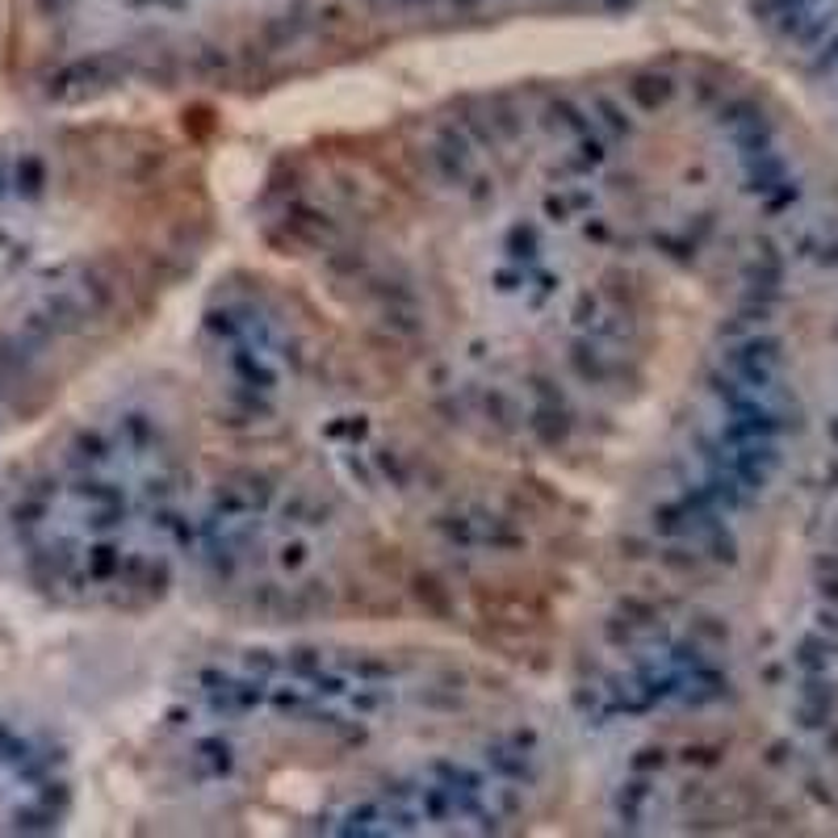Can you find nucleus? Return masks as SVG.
Masks as SVG:
<instances>
[{
  "label": "nucleus",
  "mask_w": 838,
  "mask_h": 838,
  "mask_svg": "<svg viewBox=\"0 0 838 838\" xmlns=\"http://www.w3.org/2000/svg\"><path fill=\"white\" fill-rule=\"evenodd\" d=\"M160 763L180 793L277 805L311 830L432 835L528 818L554 758L512 683L428 650L252 646L177 692Z\"/></svg>",
  "instance_id": "f257e3e1"
}]
</instances>
